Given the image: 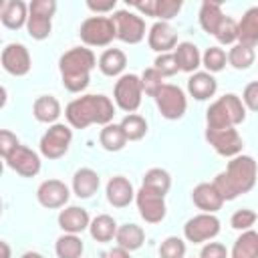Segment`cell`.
<instances>
[{
	"label": "cell",
	"mask_w": 258,
	"mask_h": 258,
	"mask_svg": "<svg viewBox=\"0 0 258 258\" xmlns=\"http://www.w3.org/2000/svg\"><path fill=\"white\" fill-rule=\"evenodd\" d=\"M258 179V165L252 155H236L228 161L226 169L214 177V185L224 198V202H232L242 194H248Z\"/></svg>",
	"instance_id": "obj_1"
},
{
	"label": "cell",
	"mask_w": 258,
	"mask_h": 258,
	"mask_svg": "<svg viewBox=\"0 0 258 258\" xmlns=\"http://www.w3.org/2000/svg\"><path fill=\"white\" fill-rule=\"evenodd\" d=\"M113 115L115 105L105 95H83L79 99H73L64 109V117L75 129H85L93 123L105 127L113 121Z\"/></svg>",
	"instance_id": "obj_2"
},
{
	"label": "cell",
	"mask_w": 258,
	"mask_h": 258,
	"mask_svg": "<svg viewBox=\"0 0 258 258\" xmlns=\"http://www.w3.org/2000/svg\"><path fill=\"white\" fill-rule=\"evenodd\" d=\"M97 67V58L91 48L75 46L67 50L58 58V71L62 77V85L71 93H81L89 87L91 71Z\"/></svg>",
	"instance_id": "obj_3"
},
{
	"label": "cell",
	"mask_w": 258,
	"mask_h": 258,
	"mask_svg": "<svg viewBox=\"0 0 258 258\" xmlns=\"http://www.w3.org/2000/svg\"><path fill=\"white\" fill-rule=\"evenodd\" d=\"M246 119V107L242 103V97L234 93H226L220 99H216L208 111H206V123L208 129H226L236 127L244 123Z\"/></svg>",
	"instance_id": "obj_4"
},
{
	"label": "cell",
	"mask_w": 258,
	"mask_h": 258,
	"mask_svg": "<svg viewBox=\"0 0 258 258\" xmlns=\"http://www.w3.org/2000/svg\"><path fill=\"white\" fill-rule=\"evenodd\" d=\"M56 12V2L54 0H32L28 4V22L26 30L30 38L34 40H44L50 36L52 30V14Z\"/></svg>",
	"instance_id": "obj_5"
},
{
	"label": "cell",
	"mask_w": 258,
	"mask_h": 258,
	"mask_svg": "<svg viewBox=\"0 0 258 258\" xmlns=\"http://www.w3.org/2000/svg\"><path fill=\"white\" fill-rule=\"evenodd\" d=\"M141 97H143V85H141V77L129 73V75H121L119 81L115 83V89H113V99H115V105L125 111L127 115L129 113H135L141 105Z\"/></svg>",
	"instance_id": "obj_6"
},
{
	"label": "cell",
	"mask_w": 258,
	"mask_h": 258,
	"mask_svg": "<svg viewBox=\"0 0 258 258\" xmlns=\"http://www.w3.org/2000/svg\"><path fill=\"white\" fill-rule=\"evenodd\" d=\"M79 36L87 46H107L113 38H117V32L111 16H89L83 20Z\"/></svg>",
	"instance_id": "obj_7"
},
{
	"label": "cell",
	"mask_w": 258,
	"mask_h": 258,
	"mask_svg": "<svg viewBox=\"0 0 258 258\" xmlns=\"http://www.w3.org/2000/svg\"><path fill=\"white\" fill-rule=\"evenodd\" d=\"M71 141H73L71 127L64 125V123H54L40 137V143H38L40 145V153L46 159H60L69 151Z\"/></svg>",
	"instance_id": "obj_8"
},
{
	"label": "cell",
	"mask_w": 258,
	"mask_h": 258,
	"mask_svg": "<svg viewBox=\"0 0 258 258\" xmlns=\"http://www.w3.org/2000/svg\"><path fill=\"white\" fill-rule=\"evenodd\" d=\"M153 99H155V105H157L161 117H165L169 121H177L185 115L187 99H185V93L177 85H167L165 83Z\"/></svg>",
	"instance_id": "obj_9"
},
{
	"label": "cell",
	"mask_w": 258,
	"mask_h": 258,
	"mask_svg": "<svg viewBox=\"0 0 258 258\" xmlns=\"http://www.w3.org/2000/svg\"><path fill=\"white\" fill-rule=\"evenodd\" d=\"M135 204L139 210V216L147 222V224H159L165 214H167V206H165V196L149 189L145 185L139 187V191L135 194Z\"/></svg>",
	"instance_id": "obj_10"
},
{
	"label": "cell",
	"mask_w": 258,
	"mask_h": 258,
	"mask_svg": "<svg viewBox=\"0 0 258 258\" xmlns=\"http://www.w3.org/2000/svg\"><path fill=\"white\" fill-rule=\"evenodd\" d=\"M206 141L212 145V149L222 157H236L242 153L244 141L236 127L226 129H208L206 127Z\"/></svg>",
	"instance_id": "obj_11"
},
{
	"label": "cell",
	"mask_w": 258,
	"mask_h": 258,
	"mask_svg": "<svg viewBox=\"0 0 258 258\" xmlns=\"http://www.w3.org/2000/svg\"><path fill=\"white\" fill-rule=\"evenodd\" d=\"M111 20L115 24V32L119 40L127 44H137L145 38V22L141 16L133 14L131 10H117L111 16Z\"/></svg>",
	"instance_id": "obj_12"
},
{
	"label": "cell",
	"mask_w": 258,
	"mask_h": 258,
	"mask_svg": "<svg viewBox=\"0 0 258 258\" xmlns=\"http://www.w3.org/2000/svg\"><path fill=\"white\" fill-rule=\"evenodd\" d=\"M220 234V220L214 214H198L189 218L183 226V238L194 244L208 242Z\"/></svg>",
	"instance_id": "obj_13"
},
{
	"label": "cell",
	"mask_w": 258,
	"mask_h": 258,
	"mask_svg": "<svg viewBox=\"0 0 258 258\" xmlns=\"http://www.w3.org/2000/svg\"><path fill=\"white\" fill-rule=\"evenodd\" d=\"M2 67L6 73L14 75V77H24L28 75L30 67H32V60H30V52L24 44L20 42H10L2 48Z\"/></svg>",
	"instance_id": "obj_14"
},
{
	"label": "cell",
	"mask_w": 258,
	"mask_h": 258,
	"mask_svg": "<svg viewBox=\"0 0 258 258\" xmlns=\"http://www.w3.org/2000/svg\"><path fill=\"white\" fill-rule=\"evenodd\" d=\"M71 198V189L64 181L60 179H44L38 189H36V200L42 208L48 210H56V208H64L67 202Z\"/></svg>",
	"instance_id": "obj_15"
},
{
	"label": "cell",
	"mask_w": 258,
	"mask_h": 258,
	"mask_svg": "<svg viewBox=\"0 0 258 258\" xmlns=\"http://www.w3.org/2000/svg\"><path fill=\"white\" fill-rule=\"evenodd\" d=\"M6 165L14 169L22 177H34L40 171V157L36 151H32L26 145H18L8 157H4Z\"/></svg>",
	"instance_id": "obj_16"
},
{
	"label": "cell",
	"mask_w": 258,
	"mask_h": 258,
	"mask_svg": "<svg viewBox=\"0 0 258 258\" xmlns=\"http://www.w3.org/2000/svg\"><path fill=\"white\" fill-rule=\"evenodd\" d=\"M147 44L151 50L163 54V52H169L171 48H175L179 42H177V32L167 24V22H155L149 32H147Z\"/></svg>",
	"instance_id": "obj_17"
},
{
	"label": "cell",
	"mask_w": 258,
	"mask_h": 258,
	"mask_svg": "<svg viewBox=\"0 0 258 258\" xmlns=\"http://www.w3.org/2000/svg\"><path fill=\"white\" fill-rule=\"evenodd\" d=\"M107 202L113 206V208H127L133 200H135V189L131 185V181L123 175H113L109 181H107Z\"/></svg>",
	"instance_id": "obj_18"
},
{
	"label": "cell",
	"mask_w": 258,
	"mask_h": 258,
	"mask_svg": "<svg viewBox=\"0 0 258 258\" xmlns=\"http://www.w3.org/2000/svg\"><path fill=\"white\" fill-rule=\"evenodd\" d=\"M191 202L204 214H216L224 206V198L220 196V191L216 189V185L214 183H208V181L198 183L191 189Z\"/></svg>",
	"instance_id": "obj_19"
},
{
	"label": "cell",
	"mask_w": 258,
	"mask_h": 258,
	"mask_svg": "<svg viewBox=\"0 0 258 258\" xmlns=\"http://www.w3.org/2000/svg\"><path fill=\"white\" fill-rule=\"evenodd\" d=\"M58 226L64 234H81L83 230H87L91 226V218L87 214L85 208L79 206H69L64 210H60L58 214Z\"/></svg>",
	"instance_id": "obj_20"
},
{
	"label": "cell",
	"mask_w": 258,
	"mask_h": 258,
	"mask_svg": "<svg viewBox=\"0 0 258 258\" xmlns=\"http://www.w3.org/2000/svg\"><path fill=\"white\" fill-rule=\"evenodd\" d=\"M0 20L6 28L18 30L28 22V6L22 0H6L0 8Z\"/></svg>",
	"instance_id": "obj_21"
},
{
	"label": "cell",
	"mask_w": 258,
	"mask_h": 258,
	"mask_svg": "<svg viewBox=\"0 0 258 258\" xmlns=\"http://www.w3.org/2000/svg\"><path fill=\"white\" fill-rule=\"evenodd\" d=\"M187 91H189V95H191L194 99L206 101V99H210V97L216 95V91H218V81L214 79L212 73H208V71H198V73H194V75L187 79Z\"/></svg>",
	"instance_id": "obj_22"
},
{
	"label": "cell",
	"mask_w": 258,
	"mask_h": 258,
	"mask_svg": "<svg viewBox=\"0 0 258 258\" xmlns=\"http://www.w3.org/2000/svg\"><path fill=\"white\" fill-rule=\"evenodd\" d=\"M101 185V179H99V173L91 167H81L75 171L73 175V191L77 198L81 200H87L91 198Z\"/></svg>",
	"instance_id": "obj_23"
},
{
	"label": "cell",
	"mask_w": 258,
	"mask_h": 258,
	"mask_svg": "<svg viewBox=\"0 0 258 258\" xmlns=\"http://www.w3.org/2000/svg\"><path fill=\"white\" fill-rule=\"evenodd\" d=\"M60 103H58V99L56 97H52V95H40V97H36V101L32 103V115H34V119L36 121H40V123H50V125H54L56 123V119L60 117Z\"/></svg>",
	"instance_id": "obj_24"
},
{
	"label": "cell",
	"mask_w": 258,
	"mask_h": 258,
	"mask_svg": "<svg viewBox=\"0 0 258 258\" xmlns=\"http://www.w3.org/2000/svg\"><path fill=\"white\" fill-rule=\"evenodd\" d=\"M238 42L246 46L258 44V6H252L244 12V16L238 22Z\"/></svg>",
	"instance_id": "obj_25"
},
{
	"label": "cell",
	"mask_w": 258,
	"mask_h": 258,
	"mask_svg": "<svg viewBox=\"0 0 258 258\" xmlns=\"http://www.w3.org/2000/svg\"><path fill=\"white\" fill-rule=\"evenodd\" d=\"M175 60L179 64V71L183 73H198V67L202 64V54L194 42H179L173 50Z\"/></svg>",
	"instance_id": "obj_26"
},
{
	"label": "cell",
	"mask_w": 258,
	"mask_h": 258,
	"mask_svg": "<svg viewBox=\"0 0 258 258\" xmlns=\"http://www.w3.org/2000/svg\"><path fill=\"white\" fill-rule=\"evenodd\" d=\"M127 56L121 48H107L99 56V71L105 77H119L125 71Z\"/></svg>",
	"instance_id": "obj_27"
},
{
	"label": "cell",
	"mask_w": 258,
	"mask_h": 258,
	"mask_svg": "<svg viewBox=\"0 0 258 258\" xmlns=\"http://www.w3.org/2000/svg\"><path fill=\"white\" fill-rule=\"evenodd\" d=\"M198 18H200V26L208 34H214L216 36V32H218L220 24L224 22L226 14L222 12V4L220 2H204L200 6V16Z\"/></svg>",
	"instance_id": "obj_28"
},
{
	"label": "cell",
	"mask_w": 258,
	"mask_h": 258,
	"mask_svg": "<svg viewBox=\"0 0 258 258\" xmlns=\"http://www.w3.org/2000/svg\"><path fill=\"white\" fill-rule=\"evenodd\" d=\"M117 222L109 216V214H99L97 218L91 220V226H89V232H91V238L105 244V242H111L115 236H117Z\"/></svg>",
	"instance_id": "obj_29"
},
{
	"label": "cell",
	"mask_w": 258,
	"mask_h": 258,
	"mask_svg": "<svg viewBox=\"0 0 258 258\" xmlns=\"http://www.w3.org/2000/svg\"><path fill=\"white\" fill-rule=\"evenodd\" d=\"M115 240H117V246H121V248H125V250H129V252H133V250H137V248L143 246V242H145V232H143V228L137 226V224H123V226H119Z\"/></svg>",
	"instance_id": "obj_30"
},
{
	"label": "cell",
	"mask_w": 258,
	"mask_h": 258,
	"mask_svg": "<svg viewBox=\"0 0 258 258\" xmlns=\"http://www.w3.org/2000/svg\"><path fill=\"white\" fill-rule=\"evenodd\" d=\"M230 258H258V232H242L232 246Z\"/></svg>",
	"instance_id": "obj_31"
},
{
	"label": "cell",
	"mask_w": 258,
	"mask_h": 258,
	"mask_svg": "<svg viewBox=\"0 0 258 258\" xmlns=\"http://www.w3.org/2000/svg\"><path fill=\"white\" fill-rule=\"evenodd\" d=\"M99 143H101V147L107 149V151H121V149L125 147V143H127V137H125L121 125L109 123V125H105V127L101 129V133H99Z\"/></svg>",
	"instance_id": "obj_32"
},
{
	"label": "cell",
	"mask_w": 258,
	"mask_h": 258,
	"mask_svg": "<svg viewBox=\"0 0 258 258\" xmlns=\"http://www.w3.org/2000/svg\"><path fill=\"white\" fill-rule=\"evenodd\" d=\"M83 250L85 244L77 234H62L54 244V252L58 258H81Z\"/></svg>",
	"instance_id": "obj_33"
},
{
	"label": "cell",
	"mask_w": 258,
	"mask_h": 258,
	"mask_svg": "<svg viewBox=\"0 0 258 258\" xmlns=\"http://www.w3.org/2000/svg\"><path fill=\"white\" fill-rule=\"evenodd\" d=\"M254 60H256L254 48H252V46H246V44H240V42H236V44L230 48V52H228V62H230L236 71H246V69H250V67L254 64Z\"/></svg>",
	"instance_id": "obj_34"
},
{
	"label": "cell",
	"mask_w": 258,
	"mask_h": 258,
	"mask_svg": "<svg viewBox=\"0 0 258 258\" xmlns=\"http://www.w3.org/2000/svg\"><path fill=\"white\" fill-rule=\"evenodd\" d=\"M119 125L123 129L127 141H139V139H143L147 135V121H145V117H141L137 113L125 115Z\"/></svg>",
	"instance_id": "obj_35"
},
{
	"label": "cell",
	"mask_w": 258,
	"mask_h": 258,
	"mask_svg": "<svg viewBox=\"0 0 258 258\" xmlns=\"http://www.w3.org/2000/svg\"><path fill=\"white\" fill-rule=\"evenodd\" d=\"M141 185H145L149 189H155V191L165 196L169 191V187H171V175L161 167H151V169L145 171Z\"/></svg>",
	"instance_id": "obj_36"
},
{
	"label": "cell",
	"mask_w": 258,
	"mask_h": 258,
	"mask_svg": "<svg viewBox=\"0 0 258 258\" xmlns=\"http://www.w3.org/2000/svg\"><path fill=\"white\" fill-rule=\"evenodd\" d=\"M226 60H228V56H226V52H224V48H220V46H210V48H206V52L202 54V64L206 67V71L208 73H220L224 67H226Z\"/></svg>",
	"instance_id": "obj_37"
},
{
	"label": "cell",
	"mask_w": 258,
	"mask_h": 258,
	"mask_svg": "<svg viewBox=\"0 0 258 258\" xmlns=\"http://www.w3.org/2000/svg\"><path fill=\"white\" fill-rule=\"evenodd\" d=\"M141 85H143V93L149 95V97H155L159 93V89L165 85L163 83V75L155 69V67H149L141 73Z\"/></svg>",
	"instance_id": "obj_38"
},
{
	"label": "cell",
	"mask_w": 258,
	"mask_h": 258,
	"mask_svg": "<svg viewBox=\"0 0 258 258\" xmlns=\"http://www.w3.org/2000/svg\"><path fill=\"white\" fill-rule=\"evenodd\" d=\"M161 258H183L185 256V242L179 236H167L159 246Z\"/></svg>",
	"instance_id": "obj_39"
},
{
	"label": "cell",
	"mask_w": 258,
	"mask_h": 258,
	"mask_svg": "<svg viewBox=\"0 0 258 258\" xmlns=\"http://www.w3.org/2000/svg\"><path fill=\"white\" fill-rule=\"evenodd\" d=\"M258 220V214L254 210H248V208H242V210H236L230 218V226L234 230H240V232H246V230H252L254 222Z\"/></svg>",
	"instance_id": "obj_40"
},
{
	"label": "cell",
	"mask_w": 258,
	"mask_h": 258,
	"mask_svg": "<svg viewBox=\"0 0 258 258\" xmlns=\"http://www.w3.org/2000/svg\"><path fill=\"white\" fill-rule=\"evenodd\" d=\"M179 10H181V2L179 0H157L155 18H159V22H167V20L175 18Z\"/></svg>",
	"instance_id": "obj_41"
},
{
	"label": "cell",
	"mask_w": 258,
	"mask_h": 258,
	"mask_svg": "<svg viewBox=\"0 0 258 258\" xmlns=\"http://www.w3.org/2000/svg\"><path fill=\"white\" fill-rule=\"evenodd\" d=\"M216 38L220 44H232L238 40V22H234L230 16L224 18V22L220 24L218 32H216Z\"/></svg>",
	"instance_id": "obj_42"
},
{
	"label": "cell",
	"mask_w": 258,
	"mask_h": 258,
	"mask_svg": "<svg viewBox=\"0 0 258 258\" xmlns=\"http://www.w3.org/2000/svg\"><path fill=\"white\" fill-rule=\"evenodd\" d=\"M155 69L163 75V77H173L177 71H179V64L175 60V54L173 52H163V54H157L155 58Z\"/></svg>",
	"instance_id": "obj_43"
},
{
	"label": "cell",
	"mask_w": 258,
	"mask_h": 258,
	"mask_svg": "<svg viewBox=\"0 0 258 258\" xmlns=\"http://www.w3.org/2000/svg\"><path fill=\"white\" fill-rule=\"evenodd\" d=\"M18 145H20V141H18V137L12 131H8V129L0 131V155H2V159L8 157Z\"/></svg>",
	"instance_id": "obj_44"
},
{
	"label": "cell",
	"mask_w": 258,
	"mask_h": 258,
	"mask_svg": "<svg viewBox=\"0 0 258 258\" xmlns=\"http://www.w3.org/2000/svg\"><path fill=\"white\" fill-rule=\"evenodd\" d=\"M242 103L246 109L258 113V81H252L244 87V93H242Z\"/></svg>",
	"instance_id": "obj_45"
},
{
	"label": "cell",
	"mask_w": 258,
	"mask_h": 258,
	"mask_svg": "<svg viewBox=\"0 0 258 258\" xmlns=\"http://www.w3.org/2000/svg\"><path fill=\"white\" fill-rule=\"evenodd\" d=\"M228 256L230 254H228L226 246L220 242H208L200 252V258H228Z\"/></svg>",
	"instance_id": "obj_46"
},
{
	"label": "cell",
	"mask_w": 258,
	"mask_h": 258,
	"mask_svg": "<svg viewBox=\"0 0 258 258\" xmlns=\"http://www.w3.org/2000/svg\"><path fill=\"white\" fill-rule=\"evenodd\" d=\"M115 4H117V0H105V2L89 0V2H87V8H89V10H93V12H97V16H99V14H103V12L113 10V8H115Z\"/></svg>",
	"instance_id": "obj_47"
},
{
	"label": "cell",
	"mask_w": 258,
	"mask_h": 258,
	"mask_svg": "<svg viewBox=\"0 0 258 258\" xmlns=\"http://www.w3.org/2000/svg\"><path fill=\"white\" fill-rule=\"evenodd\" d=\"M155 4H157V0H145V2H133L131 6L147 16H155Z\"/></svg>",
	"instance_id": "obj_48"
},
{
	"label": "cell",
	"mask_w": 258,
	"mask_h": 258,
	"mask_svg": "<svg viewBox=\"0 0 258 258\" xmlns=\"http://www.w3.org/2000/svg\"><path fill=\"white\" fill-rule=\"evenodd\" d=\"M107 258H131V256H129V250L117 246V248H113V250L107 252Z\"/></svg>",
	"instance_id": "obj_49"
},
{
	"label": "cell",
	"mask_w": 258,
	"mask_h": 258,
	"mask_svg": "<svg viewBox=\"0 0 258 258\" xmlns=\"http://www.w3.org/2000/svg\"><path fill=\"white\" fill-rule=\"evenodd\" d=\"M0 248H2V258H10V246H8V242H0Z\"/></svg>",
	"instance_id": "obj_50"
},
{
	"label": "cell",
	"mask_w": 258,
	"mask_h": 258,
	"mask_svg": "<svg viewBox=\"0 0 258 258\" xmlns=\"http://www.w3.org/2000/svg\"><path fill=\"white\" fill-rule=\"evenodd\" d=\"M22 258H44L42 254H38V252H24L22 254Z\"/></svg>",
	"instance_id": "obj_51"
}]
</instances>
